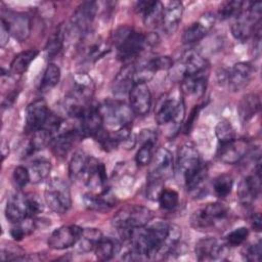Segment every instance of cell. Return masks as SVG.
Returning <instances> with one entry per match:
<instances>
[{"label":"cell","instance_id":"6da1fadb","mask_svg":"<svg viewBox=\"0 0 262 262\" xmlns=\"http://www.w3.org/2000/svg\"><path fill=\"white\" fill-rule=\"evenodd\" d=\"M113 42L117 47V56L121 61L136 57L147 47L146 36L129 27L117 29L113 35Z\"/></svg>","mask_w":262,"mask_h":262},{"label":"cell","instance_id":"7a4b0ae2","mask_svg":"<svg viewBox=\"0 0 262 262\" xmlns=\"http://www.w3.org/2000/svg\"><path fill=\"white\" fill-rule=\"evenodd\" d=\"M261 8L260 2H245L243 10L231 26V34L236 40L246 41L260 29Z\"/></svg>","mask_w":262,"mask_h":262},{"label":"cell","instance_id":"3957f363","mask_svg":"<svg viewBox=\"0 0 262 262\" xmlns=\"http://www.w3.org/2000/svg\"><path fill=\"white\" fill-rule=\"evenodd\" d=\"M152 211L140 205H128L117 212L113 224L119 231L131 230L147 225L152 219Z\"/></svg>","mask_w":262,"mask_h":262},{"label":"cell","instance_id":"277c9868","mask_svg":"<svg viewBox=\"0 0 262 262\" xmlns=\"http://www.w3.org/2000/svg\"><path fill=\"white\" fill-rule=\"evenodd\" d=\"M229 210L221 203H210L194 211L190 217V224L196 230L216 227L228 218Z\"/></svg>","mask_w":262,"mask_h":262},{"label":"cell","instance_id":"5b68a950","mask_svg":"<svg viewBox=\"0 0 262 262\" xmlns=\"http://www.w3.org/2000/svg\"><path fill=\"white\" fill-rule=\"evenodd\" d=\"M44 199L47 206L57 214H64L72 206L70 188L60 178L55 177L48 181Z\"/></svg>","mask_w":262,"mask_h":262},{"label":"cell","instance_id":"8992f818","mask_svg":"<svg viewBox=\"0 0 262 262\" xmlns=\"http://www.w3.org/2000/svg\"><path fill=\"white\" fill-rule=\"evenodd\" d=\"M184 116L185 105L183 99L174 98L169 95L159 99L155 110V119L159 125H166L168 123L179 125L182 123Z\"/></svg>","mask_w":262,"mask_h":262},{"label":"cell","instance_id":"52a82bcc","mask_svg":"<svg viewBox=\"0 0 262 262\" xmlns=\"http://www.w3.org/2000/svg\"><path fill=\"white\" fill-rule=\"evenodd\" d=\"M103 123L121 128L132 122L134 113L130 105L121 100H106L97 106Z\"/></svg>","mask_w":262,"mask_h":262},{"label":"cell","instance_id":"ba28073f","mask_svg":"<svg viewBox=\"0 0 262 262\" xmlns=\"http://www.w3.org/2000/svg\"><path fill=\"white\" fill-rule=\"evenodd\" d=\"M202 166L201 157L195 145L191 142L184 143L178 151L177 174L179 181L185 185Z\"/></svg>","mask_w":262,"mask_h":262},{"label":"cell","instance_id":"9c48e42d","mask_svg":"<svg viewBox=\"0 0 262 262\" xmlns=\"http://www.w3.org/2000/svg\"><path fill=\"white\" fill-rule=\"evenodd\" d=\"M97 3L87 1L82 3L71 17L70 33H73L79 39H83L90 33V27L97 13Z\"/></svg>","mask_w":262,"mask_h":262},{"label":"cell","instance_id":"30bf717a","mask_svg":"<svg viewBox=\"0 0 262 262\" xmlns=\"http://www.w3.org/2000/svg\"><path fill=\"white\" fill-rule=\"evenodd\" d=\"M228 245L215 237H204L195 244V256L199 261H214L225 259Z\"/></svg>","mask_w":262,"mask_h":262},{"label":"cell","instance_id":"8fae6325","mask_svg":"<svg viewBox=\"0 0 262 262\" xmlns=\"http://www.w3.org/2000/svg\"><path fill=\"white\" fill-rule=\"evenodd\" d=\"M255 74V68L248 61L235 63L225 75L228 88L232 92H237L246 88Z\"/></svg>","mask_w":262,"mask_h":262},{"label":"cell","instance_id":"7c38bea8","mask_svg":"<svg viewBox=\"0 0 262 262\" xmlns=\"http://www.w3.org/2000/svg\"><path fill=\"white\" fill-rule=\"evenodd\" d=\"M1 23L4 24L9 34L18 41L26 40L31 32V20L28 14L6 11L2 14Z\"/></svg>","mask_w":262,"mask_h":262},{"label":"cell","instance_id":"4fadbf2b","mask_svg":"<svg viewBox=\"0 0 262 262\" xmlns=\"http://www.w3.org/2000/svg\"><path fill=\"white\" fill-rule=\"evenodd\" d=\"M250 147V142L247 139L234 138L228 142L221 143L217 151V157L224 164L234 165L246 157Z\"/></svg>","mask_w":262,"mask_h":262},{"label":"cell","instance_id":"5bb4252c","mask_svg":"<svg viewBox=\"0 0 262 262\" xmlns=\"http://www.w3.org/2000/svg\"><path fill=\"white\" fill-rule=\"evenodd\" d=\"M150 169L148 177H154L165 181L170 178L174 172V159L172 152L165 148L160 147L154 155L150 161Z\"/></svg>","mask_w":262,"mask_h":262},{"label":"cell","instance_id":"9a60e30c","mask_svg":"<svg viewBox=\"0 0 262 262\" xmlns=\"http://www.w3.org/2000/svg\"><path fill=\"white\" fill-rule=\"evenodd\" d=\"M83 228L78 225H63L56 228L48 238V246L54 250H64L76 245Z\"/></svg>","mask_w":262,"mask_h":262},{"label":"cell","instance_id":"2e32d148","mask_svg":"<svg viewBox=\"0 0 262 262\" xmlns=\"http://www.w3.org/2000/svg\"><path fill=\"white\" fill-rule=\"evenodd\" d=\"M50 112L44 99L31 102L26 111V130L30 133L43 128L49 118Z\"/></svg>","mask_w":262,"mask_h":262},{"label":"cell","instance_id":"e0dca14e","mask_svg":"<svg viewBox=\"0 0 262 262\" xmlns=\"http://www.w3.org/2000/svg\"><path fill=\"white\" fill-rule=\"evenodd\" d=\"M129 105L135 115L144 116L151 106V94L145 83H135L129 91Z\"/></svg>","mask_w":262,"mask_h":262},{"label":"cell","instance_id":"ac0fdd59","mask_svg":"<svg viewBox=\"0 0 262 262\" xmlns=\"http://www.w3.org/2000/svg\"><path fill=\"white\" fill-rule=\"evenodd\" d=\"M216 16L207 12L203 14L196 21L191 24L188 28H186L182 35V41L184 44H191L202 40L207 33L213 28Z\"/></svg>","mask_w":262,"mask_h":262},{"label":"cell","instance_id":"d6986e66","mask_svg":"<svg viewBox=\"0 0 262 262\" xmlns=\"http://www.w3.org/2000/svg\"><path fill=\"white\" fill-rule=\"evenodd\" d=\"M83 177L85 179L84 181L86 185L94 190L92 192H100L107 188L105 167L102 163H100L99 161L92 157H90L88 167Z\"/></svg>","mask_w":262,"mask_h":262},{"label":"cell","instance_id":"ffe728a7","mask_svg":"<svg viewBox=\"0 0 262 262\" xmlns=\"http://www.w3.org/2000/svg\"><path fill=\"white\" fill-rule=\"evenodd\" d=\"M178 70L183 76L208 73L207 60L195 50H187L179 60Z\"/></svg>","mask_w":262,"mask_h":262},{"label":"cell","instance_id":"44dd1931","mask_svg":"<svg viewBox=\"0 0 262 262\" xmlns=\"http://www.w3.org/2000/svg\"><path fill=\"white\" fill-rule=\"evenodd\" d=\"M79 120V132L81 137L94 136L102 128V117L97 108V106H88Z\"/></svg>","mask_w":262,"mask_h":262},{"label":"cell","instance_id":"7402d4cb","mask_svg":"<svg viewBox=\"0 0 262 262\" xmlns=\"http://www.w3.org/2000/svg\"><path fill=\"white\" fill-rule=\"evenodd\" d=\"M5 216L11 223H16L27 217H30L28 195L20 191H16L10 195L5 207Z\"/></svg>","mask_w":262,"mask_h":262},{"label":"cell","instance_id":"603a6c76","mask_svg":"<svg viewBox=\"0 0 262 262\" xmlns=\"http://www.w3.org/2000/svg\"><path fill=\"white\" fill-rule=\"evenodd\" d=\"M261 172H255L253 175L245 177L238 185L237 196L242 204L249 206L259 195L261 188Z\"/></svg>","mask_w":262,"mask_h":262},{"label":"cell","instance_id":"cb8c5ba5","mask_svg":"<svg viewBox=\"0 0 262 262\" xmlns=\"http://www.w3.org/2000/svg\"><path fill=\"white\" fill-rule=\"evenodd\" d=\"M84 205L87 209L97 212H106L111 210L116 202V199L110 188H105L100 192H87L83 196Z\"/></svg>","mask_w":262,"mask_h":262},{"label":"cell","instance_id":"d4e9b609","mask_svg":"<svg viewBox=\"0 0 262 262\" xmlns=\"http://www.w3.org/2000/svg\"><path fill=\"white\" fill-rule=\"evenodd\" d=\"M77 137H81L78 127L73 128V129H67V130L60 129L53 136V138L50 142L51 149H52L53 154L59 158L67 156L68 152L70 151V149L72 148L75 138H77Z\"/></svg>","mask_w":262,"mask_h":262},{"label":"cell","instance_id":"484cf974","mask_svg":"<svg viewBox=\"0 0 262 262\" xmlns=\"http://www.w3.org/2000/svg\"><path fill=\"white\" fill-rule=\"evenodd\" d=\"M135 9L142 13L143 23L146 27L155 28L161 25L164 7L159 1H139L136 3Z\"/></svg>","mask_w":262,"mask_h":262},{"label":"cell","instance_id":"4316f807","mask_svg":"<svg viewBox=\"0 0 262 262\" xmlns=\"http://www.w3.org/2000/svg\"><path fill=\"white\" fill-rule=\"evenodd\" d=\"M183 13V6L180 1H171L164 8L161 26L167 35L174 34L178 29Z\"/></svg>","mask_w":262,"mask_h":262},{"label":"cell","instance_id":"83f0119b","mask_svg":"<svg viewBox=\"0 0 262 262\" xmlns=\"http://www.w3.org/2000/svg\"><path fill=\"white\" fill-rule=\"evenodd\" d=\"M134 69L132 64L125 66L116 76L113 82V93L116 97H122L129 94V91L135 84L134 82Z\"/></svg>","mask_w":262,"mask_h":262},{"label":"cell","instance_id":"f1b7e54d","mask_svg":"<svg viewBox=\"0 0 262 262\" xmlns=\"http://www.w3.org/2000/svg\"><path fill=\"white\" fill-rule=\"evenodd\" d=\"M207 73L183 76L181 78V90L186 95L201 97L204 95L207 87Z\"/></svg>","mask_w":262,"mask_h":262},{"label":"cell","instance_id":"f546056e","mask_svg":"<svg viewBox=\"0 0 262 262\" xmlns=\"http://www.w3.org/2000/svg\"><path fill=\"white\" fill-rule=\"evenodd\" d=\"M94 89L95 86L92 79L88 75L82 73L75 76L74 88L70 93H72L83 102L88 103V101L93 96Z\"/></svg>","mask_w":262,"mask_h":262},{"label":"cell","instance_id":"4dcf8cb0","mask_svg":"<svg viewBox=\"0 0 262 262\" xmlns=\"http://www.w3.org/2000/svg\"><path fill=\"white\" fill-rule=\"evenodd\" d=\"M84 42L82 52L84 57L88 61H96L110 51V47L100 39H93L90 37V40H87L86 36L81 40Z\"/></svg>","mask_w":262,"mask_h":262},{"label":"cell","instance_id":"1f68e13d","mask_svg":"<svg viewBox=\"0 0 262 262\" xmlns=\"http://www.w3.org/2000/svg\"><path fill=\"white\" fill-rule=\"evenodd\" d=\"M260 98L255 93L245 95L239 101L237 112L239 120L243 124L249 122L260 110Z\"/></svg>","mask_w":262,"mask_h":262},{"label":"cell","instance_id":"d6a6232c","mask_svg":"<svg viewBox=\"0 0 262 262\" xmlns=\"http://www.w3.org/2000/svg\"><path fill=\"white\" fill-rule=\"evenodd\" d=\"M90 157L84 151H76L69 164V176L72 180H76L84 176L89 164Z\"/></svg>","mask_w":262,"mask_h":262},{"label":"cell","instance_id":"836d02e7","mask_svg":"<svg viewBox=\"0 0 262 262\" xmlns=\"http://www.w3.org/2000/svg\"><path fill=\"white\" fill-rule=\"evenodd\" d=\"M38 53L39 51L37 49H29L15 55L10 63L11 73L14 75H23L28 70L31 62L36 58Z\"/></svg>","mask_w":262,"mask_h":262},{"label":"cell","instance_id":"e575fe53","mask_svg":"<svg viewBox=\"0 0 262 262\" xmlns=\"http://www.w3.org/2000/svg\"><path fill=\"white\" fill-rule=\"evenodd\" d=\"M28 170L31 182L38 183L48 177L51 171V163L46 159H38L31 163Z\"/></svg>","mask_w":262,"mask_h":262},{"label":"cell","instance_id":"d590c367","mask_svg":"<svg viewBox=\"0 0 262 262\" xmlns=\"http://www.w3.org/2000/svg\"><path fill=\"white\" fill-rule=\"evenodd\" d=\"M102 236L101 231L97 228H83L81 236L77 243L79 245V250L82 252H90L94 250Z\"/></svg>","mask_w":262,"mask_h":262},{"label":"cell","instance_id":"8d00e7d4","mask_svg":"<svg viewBox=\"0 0 262 262\" xmlns=\"http://www.w3.org/2000/svg\"><path fill=\"white\" fill-rule=\"evenodd\" d=\"M117 241L111 238V237H105L102 236L100 241L97 243L96 247L94 248L95 256L102 261L110 260L114 257V255L118 252L119 247H118Z\"/></svg>","mask_w":262,"mask_h":262},{"label":"cell","instance_id":"74e56055","mask_svg":"<svg viewBox=\"0 0 262 262\" xmlns=\"http://www.w3.org/2000/svg\"><path fill=\"white\" fill-rule=\"evenodd\" d=\"M64 33H66V30L60 25L50 35V37L47 41V44L45 46V50H46L47 56L49 58H52L61 50V48L63 46V42H64V37H66Z\"/></svg>","mask_w":262,"mask_h":262},{"label":"cell","instance_id":"f35d334b","mask_svg":"<svg viewBox=\"0 0 262 262\" xmlns=\"http://www.w3.org/2000/svg\"><path fill=\"white\" fill-rule=\"evenodd\" d=\"M60 80V69L55 63H49L43 74L40 91L47 92L54 88Z\"/></svg>","mask_w":262,"mask_h":262},{"label":"cell","instance_id":"ab89813d","mask_svg":"<svg viewBox=\"0 0 262 262\" xmlns=\"http://www.w3.org/2000/svg\"><path fill=\"white\" fill-rule=\"evenodd\" d=\"M36 227V221L33 217H27L16 223H13V226L10 229V235L13 239L20 241L25 236L31 234Z\"/></svg>","mask_w":262,"mask_h":262},{"label":"cell","instance_id":"60d3db41","mask_svg":"<svg viewBox=\"0 0 262 262\" xmlns=\"http://www.w3.org/2000/svg\"><path fill=\"white\" fill-rule=\"evenodd\" d=\"M233 187V178L229 174H221L217 176L213 181V189L217 196H227Z\"/></svg>","mask_w":262,"mask_h":262},{"label":"cell","instance_id":"b9f144b4","mask_svg":"<svg viewBox=\"0 0 262 262\" xmlns=\"http://www.w3.org/2000/svg\"><path fill=\"white\" fill-rule=\"evenodd\" d=\"M244 5H245V2H242V1L223 2L218 9V16L222 20H225L231 17H236L243 10Z\"/></svg>","mask_w":262,"mask_h":262},{"label":"cell","instance_id":"7bdbcfd3","mask_svg":"<svg viewBox=\"0 0 262 262\" xmlns=\"http://www.w3.org/2000/svg\"><path fill=\"white\" fill-rule=\"evenodd\" d=\"M215 134H216L217 139L221 143L228 142V141H230V140L235 138L234 128L232 127L231 123L228 120H226V119L220 120L217 123V125L215 127Z\"/></svg>","mask_w":262,"mask_h":262},{"label":"cell","instance_id":"ee69618b","mask_svg":"<svg viewBox=\"0 0 262 262\" xmlns=\"http://www.w3.org/2000/svg\"><path fill=\"white\" fill-rule=\"evenodd\" d=\"M155 140H147L141 142V146L136 152L135 160L139 166L148 165L154 157V147H155Z\"/></svg>","mask_w":262,"mask_h":262},{"label":"cell","instance_id":"f6af8a7d","mask_svg":"<svg viewBox=\"0 0 262 262\" xmlns=\"http://www.w3.org/2000/svg\"><path fill=\"white\" fill-rule=\"evenodd\" d=\"M159 204L160 207L164 210H172L178 205L179 195L177 191L173 189H166L164 188L159 195Z\"/></svg>","mask_w":262,"mask_h":262},{"label":"cell","instance_id":"bcb514c9","mask_svg":"<svg viewBox=\"0 0 262 262\" xmlns=\"http://www.w3.org/2000/svg\"><path fill=\"white\" fill-rule=\"evenodd\" d=\"M261 254H262L261 241H258L257 243L248 244L242 250L243 259L246 261H250V262L260 261Z\"/></svg>","mask_w":262,"mask_h":262},{"label":"cell","instance_id":"7dc6e473","mask_svg":"<svg viewBox=\"0 0 262 262\" xmlns=\"http://www.w3.org/2000/svg\"><path fill=\"white\" fill-rule=\"evenodd\" d=\"M248 235H249V229L247 227L242 226L230 231L225 237V243L230 247H236L242 245L246 241Z\"/></svg>","mask_w":262,"mask_h":262},{"label":"cell","instance_id":"c3c4849f","mask_svg":"<svg viewBox=\"0 0 262 262\" xmlns=\"http://www.w3.org/2000/svg\"><path fill=\"white\" fill-rule=\"evenodd\" d=\"M164 189V181L158 178L148 177L146 185V196L151 201H158L160 193Z\"/></svg>","mask_w":262,"mask_h":262},{"label":"cell","instance_id":"681fc988","mask_svg":"<svg viewBox=\"0 0 262 262\" xmlns=\"http://www.w3.org/2000/svg\"><path fill=\"white\" fill-rule=\"evenodd\" d=\"M12 178H13V181H14L15 185L18 188H23L29 182H31L29 170H28L27 167H24V166H17V167L14 168Z\"/></svg>","mask_w":262,"mask_h":262},{"label":"cell","instance_id":"f907efd6","mask_svg":"<svg viewBox=\"0 0 262 262\" xmlns=\"http://www.w3.org/2000/svg\"><path fill=\"white\" fill-rule=\"evenodd\" d=\"M24 257V251L18 247H13L12 245H9L7 248L3 247L1 250V259L4 261L21 260Z\"/></svg>","mask_w":262,"mask_h":262},{"label":"cell","instance_id":"816d5d0a","mask_svg":"<svg viewBox=\"0 0 262 262\" xmlns=\"http://www.w3.org/2000/svg\"><path fill=\"white\" fill-rule=\"evenodd\" d=\"M28 205H29V216L34 217L37 214L43 211V205L40 199L37 195L31 194L28 195Z\"/></svg>","mask_w":262,"mask_h":262},{"label":"cell","instance_id":"f5cc1de1","mask_svg":"<svg viewBox=\"0 0 262 262\" xmlns=\"http://www.w3.org/2000/svg\"><path fill=\"white\" fill-rule=\"evenodd\" d=\"M200 110H201V105H195L193 107V110L191 111V113H190V115L188 117V120L184 124V131H185V133H188L189 130L191 129V127H192V125H193V123H194V121H195V119H196V117H198V115L200 113Z\"/></svg>","mask_w":262,"mask_h":262},{"label":"cell","instance_id":"db71d44e","mask_svg":"<svg viewBox=\"0 0 262 262\" xmlns=\"http://www.w3.org/2000/svg\"><path fill=\"white\" fill-rule=\"evenodd\" d=\"M9 32L4 26V24L1 23V29H0V45L1 47H4L8 43V38H9Z\"/></svg>","mask_w":262,"mask_h":262},{"label":"cell","instance_id":"11a10c76","mask_svg":"<svg viewBox=\"0 0 262 262\" xmlns=\"http://www.w3.org/2000/svg\"><path fill=\"white\" fill-rule=\"evenodd\" d=\"M261 216L259 213H256L255 215H253L252 217V227L254 228V230L256 231H260L261 230Z\"/></svg>","mask_w":262,"mask_h":262},{"label":"cell","instance_id":"9f6ffc18","mask_svg":"<svg viewBox=\"0 0 262 262\" xmlns=\"http://www.w3.org/2000/svg\"><path fill=\"white\" fill-rule=\"evenodd\" d=\"M1 152H2V160H4V158L8 155L9 152V148H8V144H6L4 141L2 142V145H1Z\"/></svg>","mask_w":262,"mask_h":262}]
</instances>
